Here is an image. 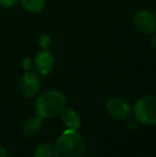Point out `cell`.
I'll list each match as a JSON object with an SVG mask.
<instances>
[{"label": "cell", "instance_id": "cell-4", "mask_svg": "<svg viewBox=\"0 0 156 157\" xmlns=\"http://www.w3.org/2000/svg\"><path fill=\"white\" fill-rule=\"evenodd\" d=\"M134 25L140 32L151 34L156 31V17L148 10H140L134 16Z\"/></svg>", "mask_w": 156, "mask_h": 157}, {"label": "cell", "instance_id": "cell-9", "mask_svg": "<svg viewBox=\"0 0 156 157\" xmlns=\"http://www.w3.org/2000/svg\"><path fill=\"white\" fill-rule=\"evenodd\" d=\"M42 124H43V118L40 117L39 114L32 117L31 119L27 121L24 124L23 127V134L27 137H32L36 135L42 128Z\"/></svg>", "mask_w": 156, "mask_h": 157}, {"label": "cell", "instance_id": "cell-6", "mask_svg": "<svg viewBox=\"0 0 156 157\" xmlns=\"http://www.w3.org/2000/svg\"><path fill=\"white\" fill-rule=\"evenodd\" d=\"M21 93L26 97H33L38 94L40 90V80L34 73L27 72L21 79L19 82Z\"/></svg>", "mask_w": 156, "mask_h": 157}, {"label": "cell", "instance_id": "cell-15", "mask_svg": "<svg viewBox=\"0 0 156 157\" xmlns=\"http://www.w3.org/2000/svg\"><path fill=\"white\" fill-rule=\"evenodd\" d=\"M0 157H6V152L3 147L0 145Z\"/></svg>", "mask_w": 156, "mask_h": 157}, {"label": "cell", "instance_id": "cell-11", "mask_svg": "<svg viewBox=\"0 0 156 157\" xmlns=\"http://www.w3.org/2000/svg\"><path fill=\"white\" fill-rule=\"evenodd\" d=\"M54 147L49 143H43L36 147L33 157H54Z\"/></svg>", "mask_w": 156, "mask_h": 157}, {"label": "cell", "instance_id": "cell-16", "mask_svg": "<svg viewBox=\"0 0 156 157\" xmlns=\"http://www.w3.org/2000/svg\"><path fill=\"white\" fill-rule=\"evenodd\" d=\"M151 44H152L153 47H156V35L152 37V40H151Z\"/></svg>", "mask_w": 156, "mask_h": 157}, {"label": "cell", "instance_id": "cell-10", "mask_svg": "<svg viewBox=\"0 0 156 157\" xmlns=\"http://www.w3.org/2000/svg\"><path fill=\"white\" fill-rule=\"evenodd\" d=\"M21 2L24 9L31 13L41 12L46 4V0H21Z\"/></svg>", "mask_w": 156, "mask_h": 157}, {"label": "cell", "instance_id": "cell-2", "mask_svg": "<svg viewBox=\"0 0 156 157\" xmlns=\"http://www.w3.org/2000/svg\"><path fill=\"white\" fill-rule=\"evenodd\" d=\"M67 99L62 93L58 91H47L42 95L36 101V113L42 118L50 119L61 113L65 108Z\"/></svg>", "mask_w": 156, "mask_h": 157}, {"label": "cell", "instance_id": "cell-7", "mask_svg": "<svg viewBox=\"0 0 156 157\" xmlns=\"http://www.w3.org/2000/svg\"><path fill=\"white\" fill-rule=\"evenodd\" d=\"M33 65L41 75H47L51 72L55 65V58L48 50H42L36 55Z\"/></svg>", "mask_w": 156, "mask_h": 157}, {"label": "cell", "instance_id": "cell-12", "mask_svg": "<svg viewBox=\"0 0 156 157\" xmlns=\"http://www.w3.org/2000/svg\"><path fill=\"white\" fill-rule=\"evenodd\" d=\"M40 43H41L42 47L47 48L48 46L50 45V43H51V39H50V37L48 36V35L43 34L41 37H40Z\"/></svg>", "mask_w": 156, "mask_h": 157}, {"label": "cell", "instance_id": "cell-13", "mask_svg": "<svg viewBox=\"0 0 156 157\" xmlns=\"http://www.w3.org/2000/svg\"><path fill=\"white\" fill-rule=\"evenodd\" d=\"M19 0H0V4L4 8H11V6H15Z\"/></svg>", "mask_w": 156, "mask_h": 157}, {"label": "cell", "instance_id": "cell-3", "mask_svg": "<svg viewBox=\"0 0 156 157\" xmlns=\"http://www.w3.org/2000/svg\"><path fill=\"white\" fill-rule=\"evenodd\" d=\"M134 112L136 119L142 124H156V96L148 95L140 98L136 104Z\"/></svg>", "mask_w": 156, "mask_h": 157}, {"label": "cell", "instance_id": "cell-8", "mask_svg": "<svg viewBox=\"0 0 156 157\" xmlns=\"http://www.w3.org/2000/svg\"><path fill=\"white\" fill-rule=\"evenodd\" d=\"M61 120L67 127V129L77 130L80 127L81 120L77 112L72 108H64L60 113Z\"/></svg>", "mask_w": 156, "mask_h": 157}, {"label": "cell", "instance_id": "cell-14", "mask_svg": "<svg viewBox=\"0 0 156 157\" xmlns=\"http://www.w3.org/2000/svg\"><path fill=\"white\" fill-rule=\"evenodd\" d=\"M23 65H24V68H25L26 71H28V72H29V71L32 68V66H33V62H32L30 59H25V60H24Z\"/></svg>", "mask_w": 156, "mask_h": 157}, {"label": "cell", "instance_id": "cell-5", "mask_svg": "<svg viewBox=\"0 0 156 157\" xmlns=\"http://www.w3.org/2000/svg\"><path fill=\"white\" fill-rule=\"evenodd\" d=\"M107 111L112 118L124 120L131 116V108L125 101L121 98H111L107 103Z\"/></svg>", "mask_w": 156, "mask_h": 157}, {"label": "cell", "instance_id": "cell-1", "mask_svg": "<svg viewBox=\"0 0 156 157\" xmlns=\"http://www.w3.org/2000/svg\"><path fill=\"white\" fill-rule=\"evenodd\" d=\"M86 151V142L77 130L67 129L56 141L54 153L56 157H81Z\"/></svg>", "mask_w": 156, "mask_h": 157}, {"label": "cell", "instance_id": "cell-17", "mask_svg": "<svg viewBox=\"0 0 156 157\" xmlns=\"http://www.w3.org/2000/svg\"><path fill=\"white\" fill-rule=\"evenodd\" d=\"M141 157H148V156H141Z\"/></svg>", "mask_w": 156, "mask_h": 157}]
</instances>
